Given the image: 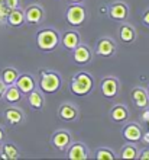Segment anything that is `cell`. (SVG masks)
I'll return each mask as SVG.
<instances>
[{"label": "cell", "mask_w": 149, "mask_h": 160, "mask_svg": "<svg viewBox=\"0 0 149 160\" xmlns=\"http://www.w3.org/2000/svg\"><path fill=\"white\" fill-rule=\"evenodd\" d=\"M17 77H19V72H17L15 67H6L2 72V82H3L6 86H10V84H15L16 83Z\"/></svg>", "instance_id": "25"}, {"label": "cell", "mask_w": 149, "mask_h": 160, "mask_svg": "<svg viewBox=\"0 0 149 160\" xmlns=\"http://www.w3.org/2000/svg\"><path fill=\"white\" fill-rule=\"evenodd\" d=\"M117 34H119V39L123 44H133V42L136 41L137 35H136V31L133 28L130 23L128 22H122L119 26V31H117Z\"/></svg>", "instance_id": "16"}, {"label": "cell", "mask_w": 149, "mask_h": 160, "mask_svg": "<svg viewBox=\"0 0 149 160\" xmlns=\"http://www.w3.org/2000/svg\"><path fill=\"white\" fill-rule=\"evenodd\" d=\"M141 141H143L145 144H148L149 146V130L146 131V132H143V135H142V140Z\"/></svg>", "instance_id": "32"}, {"label": "cell", "mask_w": 149, "mask_h": 160, "mask_svg": "<svg viewBox=\"0 0 149 160\" xmlns=\"http://www.w3.org/2000/svg\"><path fill=\"white\" fill-rule=\"evenodd\" d=\"M137 154H139V150L136 147V143H129L128 141V144H124L122 150H120L119 157L124 160H133L137 159Z\"/></svg>", "instance_id": "23"}, {"label": "cell", "mask_w": 149, "mask_h": 160, "mask_svg": "<svg viewBox=\"0 0 149 160\" xmlns=\"http://www.w3.org/2000/svg\"><path fill=\"white\" fill-rule=\"evenodd\" d=\"M137 159H141V160H149V150H142V152L137 154Z\"/></svg>", "instance_id": "30"}, {"label": "cell", "mask_w": 149, "mask_h": 160, "mask_svg": "<svg viewBox=\"0 0 149 160\" xmlns=\"http://www.w3.org/2000/svg\"><path fill=\"white\" fill-rule=\"evenodd\" d=\"M110 118H112L113 122H117V124L126 122L129 119L128 106L123 105V103H116V105L110 109Z\"/></svg>", "instance_id": "18"}, {"label": "cell", "mask_w": 149, "mask_h": 160, "mask_svg": "<svg viewBox=\"0 0 149 160\" xmlns=\"http://www.w3.org/2000/svg\"><path fill=\"white\" fill-rule=\"evenodd\" d=\"M0 3H4V0H0Z\"/></svg>", "instance_id": "39"}, {"label": "cell", "mask_w": 149, "mask_h": 160, "mask_svg": "<svg viewBox=\"0 0 149 160\" xmlns=\"http://www.w3.org/2000/svg\"><path fill=\"white\" fill-rule=\"evenodd\" d=\"M145 124H148V128H149V119H148V121H146V122H145Z\"/></svg>", "instance_id": "38"}, {"label": "cell", "mask_w": 149, "mask_h": 160, "mask_svg": "<svg viewBox=\"0 0 149 160\" xmlns=\"http://www.w3.org/2000/svg\"><path fill=\"white\" fill-rule=\"evenodd\" d=\"M39 88L42 93H57L62 86V77L58 72L54 70H39Z\"/></svg>", "instance_id": "3"}, {"label": "cell", "mask_w": 149, "mask_h": 160, "mask_svg": "<svg viewBox=\"0 0 149 160\" xmlns=\"http://www.w3.org/2000/svg\"><path fill=\"white\" fill-rule=\"evenodd\" d=\"M88 18L87 9L83 6V3H71L67 8L65 12V21L72 28H80L86 23Z\"/></svg>", "instance_id": "4"}, {"label": "cell", "mask_w": 149, "mask_h": 160, "mask_svg": "<svg viewBox=\"0 0 149 160\" xmlns=\"http://www.w3.org/2000/svg\"><path fill=\"white\" fill-rule=\"evenodd\" d=\"M100 13H107V8L106 6H100Z\"/></svg>", "instance_id": "36"}, {"label": "cell", "mask_w": 149, "mask_h": 160, "mask_svg": "<svg viewBox=\"0 0 149 160\" xmlns=\"http://www.w3.org/2000/svg\"><path fill=\"white\" fill-rule=\"evenodd\" d=\"M116 42L113 41L112 38L109 37H103L100 38L95 44V54L100 55V57H113L116 54Z\"/></svg>", "instance_id": "11"}, {"label": "cell", "mask_w": 149, "mask_h": 160, "mask_svg": "<svg viewBox=\"0 0 149 160\" xmlns=\"http://www.w3.org/2000/svg\"><path fill=\"white\" fill-rule=\"evenodd\" d=\"M119 80L114 76H106L101 80V84H100V90H101V95H103L106 99H114L119 93Z\"/></svg>", "instance_id": "6"}, {"label": "cell", "mask_w": 149, "mask_h": 160, "mask_svg": "<svg viewBox=\"0 0 149 160\" xmlns=\"http://www.w3.org/2000/svg\"><path fill=\"white\" fill-rule=\"evenodd\" d=\"M6 88H7V86H6V84H4L3 82H2V79H0V99L3 98V95H4V90H6Z\"/></svg>", "instance_id": "31"}, {"label": "cell", "mask_w": 149, "mask_h": 160, "mask_svg": "<svg viewBox=\"0 0 149 160\" xmlns=\"http://www.w3.org/2000/svg\"><path fill=\"white\" fill-rule=\"evenodd\" d=\"M9 25L12 28H19V26L25 25V10L21 8H16V9H12L9 10V15H7V19H6Z\"/></svg>", "instance_id": "19"}, {"label": "cell", "mask_w": 149, "mask_h": 160, "mask_svg": "<svg viewBox=\"0 0 149 160\" xmlns=\"http://www.w3.org/2000/svg\"><path fill=\"white\" fill-rule=\"evenodd\" d=\"M146 92H148V96H149V86H148V89H146Z\"/></svg>", "instance_id": "37"}, {"label": "cell", "mask_w": 149, "mask_h": 160, "mask_svg": "<svg viewBox=\"0 0 149 160\" xmlns=\"http://www.w3.org/2000/svg\"><path fill=\"white\" fill-rule=\"evenodd\" d=\"M107 15L112 18L113 21L124 22L129 18V6L128 3H124L122 0L117 2H112L107 6Z\"/></svg>", "instance_id": "5"}, {"label": "cell", "mask_w": 149, "mask_h": 160, "mask_svg": "<svg viewBox=\"0 0 149 160\" xmlns=\"http://www.w3.org/2000/svg\"><path fill=\"white\" fill-rule=\"evenodd\" d=\"M61 37H59L58 31L54 28H44L39 29L35 35V42H36L38 48L44 52H51L59 45Z\"/></svg>", "instance_id": "2"}, {"label": "cell", "mask_w": 149, "mask_h": 160, "mask_svg": "<svg viewBox=\"0 0 149 160\" xmlns=\"http://www.w3.org/2000/svg\"><path fill=\"white\" fill-rule=\"evenodd\" d=\"M21 156V153L17 150V147L12 143H6L3 144L2 147V153H0V157L4 160H15Z\"/></svg>", "instance_id": "24"}, {"label": "cell", "mask_w": 149, "mask_h": 160, "mask_svg": "<svg viewBox=\"0 0 149 160\" xmlns=\"http://www.w3.org/2000/svg\"><path fill=\"white\" fill-rule=\"evenodd\" d=\"M72 143V137H71V132L67 130H58L55 131L52 137H51V146L59 152H64L68 148V146Z\"/></svg>", "instance_id": "8"}, {"label": "cell", "mask_w": 149, "mask_h": 160, "mask_svg": "<svg viewBox=\"0 0 149 160\" xmlns=\"http://www.w3.org/2000/svg\"><path fill=\"white\" fill-rule=\"evenodd\" d=\"M9 10H10V9L6 8V4L0 3V21H6V19H7Z\"/></svg>", "instance_id": "27"}, {"label": "cell", "mask_w": 149, "mask_h": 160, "mask_svg": "<svg viewBox=\"0 0 149 160\" xmlns=\"http://www.w3.org/2000/svg\"><path fill=\"white\" fill-rule=\"evenodd\" d=\"M0 150H2V147H0Z\"/></svg>", "instance_id": "40"}, {"label": "cell", "mask_w": 149, "mask_h": 160, "mask_svg": "<svg viewBox=\"0 0 149 160\" xmlns=\"http://www.w3.org/2000/svg\"><path fill=\"white\" fill-rule=\"evenodd\" d=\"M22 92L19 90V88H17L16 84H10V86H7L6 88V90H4V101L7 102V103H16V102H19L22 99Z\"/></svg>", "instance_id": "22"}, {"label": "cell", "mask_w": 149, "mask_h": 160, "mask_svg": "<svg viewBox=\"0 0 149 160\" xmlns=\"http://www.w3.org/2000/svg\"><path fill=\"white\" fill-rule=\"evenodd\" d=\"M3 138H4V131L2 130V127H0V143L3 141Z\"/></svg>", "instance_id": "35"}, {"label": "cell", "mask_w": 149, "mask_h": 160, "mask_svg": "<svg viewBox=\"0 0 149 160\" xmlns=\"http://www.w3.org/2000/svg\"><path fill=\"white\" fill-rule=\"evenodd\" d=\"M19 88V90L22 92V95H28L29 92H32L33 89L36 88V83H35V79H33L30 74L28 73H23V74H19L16 83H15Z\"/></svg>", "instance_id": "17"}, {"label": "cell", "mask_w": 149, "mask_h": 160, "mask_svg": "<svg viewBox=\"0 0 149 160\" xmlns=\"http://www.w3.org/2000/svg\"><path fill=\"white\" fill-rule=\"evenodd\" d=\"M130 98H132L133 103L136 105V108H139V109H145V108H148L149 96H148V92H146L145 88H141V86L133 88L132 92H130Z\"/></svg>", "instance_id": "15"}, {"label": "cell", "mask_w": 149, "mask_h": 160, "mask_svg": "<svg viewBox=\"0 0 149 160\" xmlns=\"http://www.w3.org/2000/svg\"><path fill=\"white\" fill-rule=\"evenodd\" d=\"M142 25L145 28H149V9H146L142 15Z\"/></svg>", "instance_id": "29"}, {"label": "cell", "mask_w": 149, "mask_h": 160, "mask_svg": "<svg viewBox=\"0 0 149 160\" xmlns=\"http://www.w3.org/2000/svg\"><path fill=\"white\" fill-rule=\"evenodd\" d=\"M65 2H68V3H83L84 0H65Z\"/></svg>", "instance_id": "34"}, {"label": "cell", "mask_w": 149, "mask_h": 160, "mask_svg": "<svg viewBox=\"0 0 149 160\" xmlns=\"http://www.w3.org/2000/svg\"><path fill=\"white\" fill-rule=\"evenodd\" d=\"M116 157H117V154L109 147H100L94 153V159H97V160H113V159H116Z\"/></svg>", "instance_id": "26"}, {"label": "cell", "mask_w": 149, "mask_h": 160, "mask_svg": "<svg viewBox=\"0 0 149 160\" xmlns=\"http://www.w3.org/2000/svg\"><path fill=\"white\" fill-rule=\"evenodd\" d=\"M67 157L71 160H86L90 157V152L84 143L74 141L67 148Z\"/></svg>", "instance_id": "12"}, {"label": "cell", "mask_w": 149, "mask_h": 160, "mask_svg": "<svg viewBox=\"0 0 149 160\" xmlns=\"http://www.w3.org/2000/svg\"><path fill=\"white\" fill-rule=\"evenodd\" d=\"M4 118L6 121L10 124V125H19L23 122L25 119V115L22 112L21 109H17V108H7V109L4 111Z\"/></svg>", "instance_id": "21"}, {"label": "cell", "mask_w": 149, "mask_h": 160, "mask_svg": "<svg viewBox=\"0 0 149 160\" xmlns=\"http://www.w3.org/2000/svg\"><path fill=\"white\" fill-rule=\"evenodd\" d=\"M148 119H149V109H146V108H145V111H143V114H142V121L146 122Z\"/></svg>", "instance_id": "33"}, {"label": "cell", "mask_w": 149, "mask_h": 160, "mask_svg": "<svg viewBox=\"0 0 149 160\" xmlns=\"http://www.w3.org/2000/svg\"><path fill=\"white\" fill-rule=\"evenodd\" d=\"M4 4H6V8L7 9H16L19 8V0H4Z\"/></svg>", "instance_id": "28"}, {"label": "cell", "mask_w": 149, "mask_h": 160, "mask_svg": "<svg viewBox=\"0 0 149 160\" xmlns=\"http://www.w3.org/2000/svg\"><path fill=\"white\" fill-rule=\"evenodd\" d=\"M58 117L65 122H74L78 119L80 111L72 103H62L58 108Z\"/></svg>", "instance_id": "14"}, {"label": "cell", "mask_w": 149, "mask_h": 160, "mask_svg": "<svg viewBox=\"0 0 149 160\" xmlns=\"http://www.w3.org/2000/svg\"><path fill=\"white\" fill-rule=\"evenodd\" d=\"M45 19V10L41 4H29L25 9V22L29 25H39Z\"/></svg>", "instance_id": "9"}, {"label": "cell", "mask_w": 149, "mask_h": 160, "mask_svg": "<svg viewBox=\"0 0 149 160\" xmlns=\"http://www.w3.org/2000/svg\"><path fill=\"white\" fill-rule=\"evenodd\" d=\"M59 44H62V48L67 51H72L75 47H78L81 44V35L78 31L75 29H70L64 32V35L61 37Z\"/></svg>", "instance_id": "13"}, {"label": "cell", "mask_w": 149, "mask_h": 160, "mask_svg": "<svg viewBox=\"0 0 149 160\" xmlns=\"http://www.w3.org/2000/svg\"><path fill=\"white\" fill-rule=\"evenodd\" d=\"M94 89V77L88 72H78L70 80V92L74 96L84 98Z\"/></svg>", "instance_id": "1"}, {"label": "cell", "mask_w": 149, "mask_h": 160, "mask_svg": "<svg viewBox=\"0 0 149 160\" xmlns=\"http://www.w3.org/2000/svg\"><path fill=\"white\" fill-rule=\"evenodd\" d=\"M142 135H143V130L136 122H128L122 128V137L129 143H139L142 140Z\"/></svg>", "instance_id": "10"}, {"label": "cell", "mask_w": 149, "mask_h": 160, "mask_svg": "<svg viewBox=\"0 0 149 160\" xmlns=\"http://www.w3.org/2000/svg\"><path fill=\"white\" fill-rule=\"evenodd\" d=\"M28 102H29L30 108L36 111H41L45 106V98L41 90H36V89H33L32 92L28 93Z\"/></svg>", "instance_id": "20"}, {"label": "cell", "mask_w": 149, "mask_h": 160, "mask_svg": "<svg viewBox=\"0 0 149 160\" xmlns=\"http://www.w3.org/2000/svg\"><path fill=\"white\" fill-rule=\"evenodd\" d=\"M71 52H72V61L78 66H87L93 61V51L86 44H80Z\"/></svg>", "instance_id": "7"}]
</instances>
